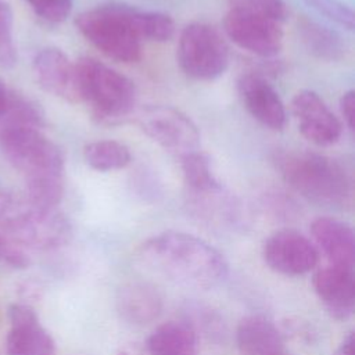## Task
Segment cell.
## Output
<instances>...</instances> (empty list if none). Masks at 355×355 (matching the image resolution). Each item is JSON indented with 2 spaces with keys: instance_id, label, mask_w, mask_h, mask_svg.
I'll return each instance as SVG.
<instances>
[{
  "instance_id": "obj_1",
  "label": "cell",
  "mask_w": 355,
  "mask_h": 355,
  "mask_svg": "<svg viewBox=\"0 0 355 355\" xmlns=\"http://www.w3.org/2000/svg\"><path fill=\"white\" fill-rule=\"evenodd\" d=\"M141 263L165 279L194 288H212L225 282V257L202 239L183 232H162L139 248Z\"/></svg>"
},
{
  "instance_id": "obj_2",
  "label": "cell",
  "mask_w": 355,
  "mask_h": 355,
  "mask_svg": "<svg viewBox=\"0 0 355 355\" xmlns=\"http://www.w3.org/2000/svg\"><path fill=\"white\" fill-rule=\"evenodd\" d=\"M0 147L25 180V197L44 208H57L64 194V155L61 148L28 126H1Z\"/></svg>"
},
{
  "instance_id": "obj_3",
  "label": "cell",
  "mask_w": 355,
  "mask_h": 355,
  "mask_svg": "<svg viewBox=\"0 0 355 355\" xmlns=\"http://www.w3.org/2000/svg\"><path fill=\"white\" fill-rule=\"evenodd\" d=\"M277 164L286 183L305 200L329 208L349 202L351 179L336 159L312 151H288Z\"/></svg>"
},
{
  "instance_id": "obj_4",
  "label": "cell",
  "mask_w": 355,
  "mask_h": 355,
  "mask_svg": "<svg viewBox=\"0 0 355 355\" xmlns=\"http://www.w3.org/2000/svg\"><path fill=\"white\" fill-rule=\"evenodd\" d=\"M75 65L80 103L89 105L96 122L114 126L135 116L137 93L128 76L92 57H82Z\"/></svg>"
},
{
  "instance_id": "obj_5",
  "label": "cell",
  "mask_w": 355,
  "mask_h": 355,
  "mask_svg": "<svg viewBox=\"0 0 355 355\" xmlns=\"http://www.w3.org/2000/svg\"><path fill=\"white\" fill-rule=\"evenodd\" d=\"M0 229L12 243L35 250H51L68 243L72 227L57 208H44L25 196L0 194Z\"/></svg>"
},
{
  "instance_id": "obj_6",
  "label": "cell",
  "mask_w": 355,
  "mask_h": 355,
  "mask_svg": "<svg viewBox=\"0 0 355 355\" xmlns=\"http://www.w3.org/2000/svg\"><path fill=\"white\" fill-rule=\"evenodd\" d=\"M75 25L108 58L125 64L141 58V40L130 25L128 6L108 4L86 10L76 17Z\"/></svg>"
},
{
  "instance_id": "obj_7",
  "label": "cell",
  "mask_w": 355,
  "mask_h": 355,
  "mask_svg": "<svg viewBox=\"0 0 355 355\" xmlns=\"http://www.w3.org/2000/svg\"><path fill=\"white\" fill-rule=\"evenodd\" d=\"M180 69L196 80H214L229 67L230 53L222 33L205 22H191L183 28L178 43Z\"/></svg>"
},
{
  "instance_id": "obj_8",
  "label": "cell",
  "mask_w": 355,
  "mask_h": 355,
  "mask_svg": "<svg viewBox=\"0 0 355 355\" xmlns=\"http://www.w3.org/2000/svg\"><path fill=\"white\" fill-rule=\"evenodd\" d=\"M133 118L144 135L175 155L183 157L198 150L200 132L196 123L175 107L146 105L137 108Z\"/></svg>"
},
{
  "instance_id": "obj_9",
  "label": "cell",
  "mask_w": 355,
  "mask_h": 355,
  "mask_svg": "<svg viewBox=\"0 0 355 355\" xmlns=\"http://www.w3.org/2000/svg\"><path fill=\"white\" fill-rule=\"evenodd\" d=\"M223 31L236 46L259 57H273L283 47L282 24L266 17L230 8Z\"/></svg>"
},
{
  "instance_id": "obj_10",
  "label": "cell",
  "mask_w": 355,
  "mask_h": 355,
  "mask_svg": "<svg viewBox=\"0 0 355 355\" xmlns=\"http://www.w3.org/2000/svg\"><path fill=\"white\" fill-rule=\"evenodd\" d=\"M262 255L272 270L286 276L305 275L319 262L318 247L294 229L272 233L263 243Z\"/></svg>"
},
{
  "instance_id": "obj_11",
  "label": "cell",
  "mask_w": 355,
  "mask_h": 355,
  "mask_svg": "<svg viewBox=\"0 0 355 355\" xmlns=\"http://www.w3.org/2000/svg\"><path fill=\"white\" fill-rule=\"evenodd\" d=\"M291 112L301 135L316 146L334 144L343 132L340 119L312 90H300L291 100Z\"/></svg>"
},
{
  "instance_id": "obj_12",
  "label": "cell",
  "mask_w": 355,
  "mask_h": 355,
  "mask_svg": "<svg viewBox=\"0 0 355 355\" xmlns=\"http://www.w3.org/2000/svg\"><path fill=\"white\" fill-rule=\"evenodd\" d=\"M8 319L11 327L6 337L7 355H57L51 334L40 324L32 306L11 304Z\"/></svg>"
},
{
  "instance_id": "obj_13",
  "label": "cell",
  "mask_w": 355,
  "mask_h": 355,
  "mask_svg": "<svg viewBox=\"0 0 355 355\" xmlns=\"http://www.w3.org/2000/svg\"><path fill=\"white\" fill-rule=\"evenodd\" d=\"M313 290L329 312L337 320L348 319L355 309L354 268L337 265L322 266L312 276Z\"/></svg>"
},
{
  "instance_id": "obj_14",
  "label": "cell",
  "mask_w": 355,
  "mask_h": 355,
  "mask_svg": "<svg viewBox=\"0 0 355 355\" xmlns=\"http://www.w3.org/2000/svg\"><path fill=\"white\" fill-rule=\"evenodd\" d=\"M33 73L46 92L69 103H80L76 65L62 50H40L33 58Z\"/></svg>"
},
{
  "instance_id": "obj_15",
  "label": "cell",
  "mask_w": 355,
  "mask_h": 355,
  "mask_svg": "<svg viewBox=\"0 0 355 355\" xmlns=\"http://www.w3.org/2000/svg\"><path fill=\"white\" fill-rule=\"evenodd\" d=\"M240 98L245 110L263 126L280 130L286 125L284 104L275 87L261 75L245 73L237 82Z\"/></svg>"
},
{
  "instance_id": "obj_16",
  "label": "cell",
  "mask_w": 355,
  "mask_h": 355,
  "mask_svg": "<svg viewBox=\"0 0 355 355\" xmlns=\"http://www.w3.org/2000/svg\"><path fill=\"white\" fill-rule=\"evenodd\" d=\"M311 234L330 265L354 268L355 236L348 223L331 216H319L311 225Z\"/></svg>"
},
{
  "instance_id": "obj_17",
  "label": "cell",
  "mask_w": 355,
  "mask_h": 355,
  "mask_svg": "<svg viewBox=\"0 0 355 355\" xmlns=\"http://www.w3.org/2000/svg\"><path fill=\"white\" fill-rule=\"evenodd\" d=\"M236 344L243 355H276L283 351L282 333L263 315H248L240 320Z\"/></svg>"
},
{
  "instance_id": "obj_18",
  "label": "cell",
  "mask_w": 355,
  "mask_h": 355,
  "mask_svg": "<svg viewBox=\"0 0 355 355\" xmlns=\"http://www.w3.org/2000/svg\"><path fill=\"white\" fill-rule=\"evenodd\" d=\"M146 345L148 355H196V330L187 322L169 320L148 336Z\"/></svg>"
},
{
  "instance_id": "obj_19",
  "label": "cell",
  "mask_w": 355,
  "mask_h": 355,
  "mask_svg": "<svg viewBox=\"0 0 355 355\" xmlns=\"http://www.w3.org/2000/svg\"><path fill=\"white\" fill-rule=\"evenodd\" d=\"M118 304L122 316L133 323H147L155 319L161 311L158 293L154 287L143 283H130L121 288Z\"/></svg>"
},
{
  "instance_id": "obj_20",
  "label": "cell",
  "mask_w": 355,
  "mask_h": 355,
  "mask_svg": "<svg viewBox=\"0 0 355 355\" xmlns=\"http://www.w3.org/2000/svg\"><path fill=\"white\" fill-rule=\"evenodd\" d=\"M298 33L305 49L315 57L326 61H337L345 55L347 46L341 36L311 19L298 22Z\"/></svg>"
},
{
  "instance_id": "obj_21",
  "label": "cell",
  "mask_w": 355,
  "mask_h": 355,
  "mask_svg": "<svg viewBox=\"0 0 355 355\" xmlns=\"http://www.w3.org/2000/svg\"><path fill=\"white\" fill-rule=\"evenodd\" d=\"M180 166L186 186L191 193L198 196H214L220 193L222 186L218 182L209 157L200 151L194 150L189 154L180 157Z\"/></svg>"
},
{
  "instance_id": "obj_22",
  "label": "cell",
  "mask_w": 355,
  "mask_h": 355,
  "mask_svg": "<svg viewBox=\"0 0 355 355\" xmlns=\"http://www.w3.org/2000/svg\"><path fill=\"white\" fill-rule=\"evenodd\" d=\"M86 164L100 172L118 171L129 165L132 155L128 146L116 140H94L85 146Z\"/></svg>"
},
{
  "instance_id": "obj_23",
  "label": "cell",
  "mask_w": 355,
  "mask_h": 355,
  "mask_svg": "<svg viewBox=\"0 0 355 355\" xmlns=\"http://www.w3.org/2000/svg\"><path fill=\"white\" fill-rule=\"evenodd\" d=\"M128 15L130 25L137 37L148 42H166L175 33L173 19L164 12L141 11L128 6Z\"/></svg>"
},
{
  "instance_id": "obj_24",
  "label": "cell",
  "mask_w": 355,
  "mask_h": 355,
  "mask_svg": "<svg viewBox=\"0 0 355 355\" xmlns=\"http://www.w3.org/2000/svg\"><path fill=\"white\" fill-rule=\"evenodd\" d=\"M3 126H28L40 129L44 125V112L37 103L22 94L8 92L7 104L0 118Z\"/></svg>"
},
{
  "instance_id": "obj_25",
  "label": "cell",
  "mask_w": 355,
  "mask_h": 355,
  "mask_svg": "<svg viewBox=\"0 0 355 355\" xmlns=\"http://www.w3.org/2000/svg\"><path fill=\"white\" fill-rule=\"evenodd\" d=\"M232 10H239L270 18L283 24L288 10L284 0H229Z\"/></svg>"
},
{
  "instance_id": "obj_26",
  "label": "cell",
  "mask_w": 355,
  "mask_h": 355,
  "mask_svg": "<svg viewBox=\"0 0 355 355\" xmlns=\"http://www.w3.org/2000/svg\"><path fill=\"white\" fill-rule=\"evenodd\" d=\"M17 60L12 40V11L7 3L0 0V65L12 67Z\"/></svg>"
},
{
  "instance_id": "obj_27",
  "label": "cell",
  "mask_w": 355,
  "mask_h": 355,
  "mask_svg": "<svg viewBox=\"0 0 355 355\" xmlns=\"http://www.w3.org/2000/svg\"><path fill=\"white\" fill-rule=\"evenodd\" d=\"M319 14L324 15L337 25L352 31L355 26L354 11L340 0H305Z\"/></svg>"
},
{
  "instance_id": "obj_28",
  "label": "cell",
  "mask_w": 355,
  "mask_h": 355,
  "mask_svg": "<svg viewBox=\"0 0 355 355\" xmlns=\"http://www.w3.org/2000/svg\"><path fill=\"white\" fill-rule=\"evenodd\" d=\"M42 19L58 24L68 18L72 10V0H25Z\"/></svg>"
},
{
  "instance_id": "obj_29",
  "label": "cell",
  "mask_w": 355,
  "mask_h": 355,
  "mask_svg": "<svg viewBox=\"0 0 355 355\" xmlns=\"http://www.w3.org/2000/svg\"><path fill=\"white\" fill-rule=\"evenodd\" d=\"M340 111L349 130H354L355 121V92L348 90L340 98Z\"/></svg>"
},
{
  "instance_id": "obj_30",
  "label": "cell",
  "mask_w": 355,
  "mask_h": 355,
  "mask_svg": "<svg viewBox=\"0 0 355 355\" xmlns=\"http://www.w3.org/2000/svg\"><path fill=\"white\" fill-rule=\"evenodd\" d=\"M354 344H355L354 334L349 333V334L343 340V343L340 344V347L337 348L336 355H354Z\"/></svg>"
},
{
  "instance_id": "obj_31",
  "label": "cell",
  "mask_w": 355,
  "mask_h": 355,
  "mask_svg": "<svg viewBox=\"0 0 355 355\" xmlns=\"http://www.w3.org/2000/svg\"><path fill=\"white\" fill-rule=\"evenodd\" d=\"M7 96H8V90L4 86V83L0 80V118H1L6 104H7Z\"/></svg>"
},
{
  "instance_id": "obj_32",
  "label": "cell",
  "mask_w": 355,
  "mask_h": 355,
  "mask_svg": "<svg viewBox=\"0 0 355 355\" xmlns=\"http://www.w3.org/2000/svg\"><path fill=\"white\" fill-rule=\"evenodd\" d=\"M7 239H4V236L0 234V259H3V254H4V250H6V245H7Z\"/></svg>"
},
{
  "instance_id": "obj_33",
  "label": "cell",
  "mask_w": 355,
  "mask_h": 355,
  "mask_svg": "<svg viewBox=\"0 0 355 355\" xmlns=\"http://www.w3.org/2000/svg\"><path fill=\"white\" fill-rule=\"evenodd\" d=\"M276 355H290V354H287V352H284V351H282V352H279V354H276Z\"/></svg>"
}]
</instances>
